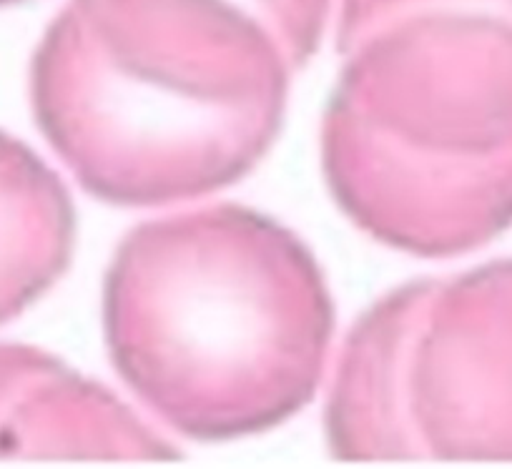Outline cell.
I'll return each instance as SVG.
<instances>
[{
  "label": "cell",
  "mask_w": 512,
  "mask_h": 469,
  "mask_svg": "<svg viewBox=\"0 0 512 469\" xmlns=\"http://www.w3.org/2000/svg\"><path fill=\"white\" fill-rule=\"evenodd\" d=\"M294 68L234 0H68L31 63L38 128L113 206L229 189L267 156Z\"/></svg>",
  "instance_id": "1"
},
{
  "label": "cell",
  "mask_w": 512,
  "mask_h": 469,
  "mask_svg": "<svg viewBox=\"0 0 512 469\" xmlns=\"http://www.w3.org/2000/svg\"><path fill=\"white\" fill-rule=\"evenodd\" d=\"M322 171L379 244L442 259L512 226V0H342Z\"/></svg>",
  "instance_id": "2"
},
{
  "label": "cell",
  "mask_w": 512,
  "mask_h": 469,
  "mask_svg": "<svg viewBox=\"0 0 512 469\" xmlns=\"http://www.w3.org/2000/svg\"><path fill=\"white\" fill-rule=\"evenodd\" d=\"M113 369L166 427L229 442L279 427L314 399L334 301L312 249L241 204L128 231L103 281Z\"/></svg>",
  "instance_id": "3"
},
{
  "label": "cell",
  "mask_w": 512,
  "mask_h": 469,
  "mask_svg": "<svg viewBox=\"0 0 512 469\" xmlns=\"http://www.w3.org/2000/svg\"><path fill=\"white\" fill-rule=\"evenodd\" d=\"M337 459H512V259L364 311L324 409Z\"/></svg>",
  "instance_id": "4"
},
{
  "label": "cell",
  "mask_w": 512,
  "mask_h": 469,
  "mask_svg": "<svg viewBox=\"0 0 512 469\" xmlns=\"http://www.w3.org/2000/svg\"><path fill=\"white\" fill-rule=\"evenodd\" d=\"M181 449L101 382L63 359L0 344V462L179 459Z\"/></svg>",
  "instance_id": "5"
},
{
  "label": "cell",
  "mask_w": 512,
  "mask_h": 469,
  "mask_svg": "<svg viewBox=\"0 0 512 469\" xmlns=\"http://www.w3.org/2000/svg\"><path fill=\"white\" fill-rule=\"evenodd\" d=\"M76 209L46 161L0 131V324L36 304L68 269Z\"/></svg>",
  "instance_id": "6"
},
{
  "label": "cell",
  "mask_w": 512,
  "mask_h": 469,
  "mask_svg": "<svg viewBox=\"0 0 512 469\" xmlns=\"http://www.w3.org/2000/svg\"><path fill=\"white\" fill-rule=\"evenodd\" d=\"M249 8L287 53L294 71L307 66L327 31L332 0H234Z\"/></svg>",
  "instance_id": "7"
},
{
  "label": "cell",
  "mask_w": 512,
  "mask_h": 469,
  "mask_svg": "<svg viewBox=\"0 0 512 469\" xmlns=\"http://www.w3.org/2000/svg\"><path fill=\"white\" fill-rule=\"evenodd\" d=\"M16 3H26V0H0V8H3V6H16Z\"/></svg>",
  "instance_id": "8"
}]
</instances>
